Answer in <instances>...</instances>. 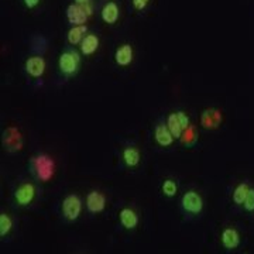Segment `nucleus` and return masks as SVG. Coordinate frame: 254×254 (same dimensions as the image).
<instances>
[{
    "label": "nucleus",
    "instance_id": "22",
    "mask_svg": "<svg viewBox=\"0 0 254 254\" xmlns=\"http://www.w3.org/2000/svg\"><path fill=\"white\" fill-rule=\"evenodd\" d=\"M243 206L249 212L254 210V190H249V193H247L245 202H243Z\"/></svg>",
    "mask_w": 254,
    "mask_h": 254
},
{
    "label": "nucleus",
    "instance_id": "8",
    "mask_svg": "<svg viewBox=\"0 0 254 254\" xmlns=\"http://www.w3.org/2000/svg\"><path fill=\"white\" fill-rule=\"evenodd\" d=\"M26 71L34 78H40L46 71V61L43 57H31L26 61Z\"/></svg>",
    "mask_w": 254,
    "mask_h": 254
},
{
    "label": "nucleus",
    "instance_id": "19",
    "mask_svg": "<svg viewBox=\"0 0 254 254\" xmlns=\"http://www.w3.org/2000/svg\"><path fill=\"white\" fill-rule=\"evenodd\" d=\"M249 185L247 184H240V185H237L236 190L233 192V200H235V203L237 205H243V202H245L246 196H247V193H249Z\"/></svg>",
    "mask_w": 254,
    "mask_h": 254
},
{
    "label": "nucleus",
    "instance_id": "18",
    "mask_svg": "<svg viewBox=\"0 0 254 254\" xmlns=\"http://www.w3.org/2000/svg\"><path fill=\"white\" fill-rule=\"evenodd\" d=\"M86 33V26L82 24V26H75L69 31H68V41L71 44H78V43H82L83 40V34Z\"/></svg>",
    "mask_w": 254,
    "mask_h": 254
},
{
    "label": "nucleus",
    "instance_id": "20",
    "mask_svg": "<svg viewBox=\"0 0 254 254\" xmlns=\"http://www.w3.org/2000/svg\"><path fill=\"white\" fill-rule=\"evenodd\" d=\"M11 226H13V222H11L9 215L1 213L0 215V236H6L11 230Z\"/></svg>",
    "mask_w": 254,
    "mask_h": 254
},
{
    "label": "nucleus",
    "instance_id": "17",
    "mask_svg": "<svg viewBox=\"0 0 254 254\" xmlns=\"http://www.w3.org/2000/svg\"><path fill=\"white\" fill-rule=\"evenodd\" d=\"M220 122V113L216 110H206L202 115V125L205 127H216Z\"/></svg>",
    "mask_w": 254,
    "mask_h": 254
},
{
    "label": "nucleus",
    "instance_id": "9",
    "mask_svg": "<svg viewBox=\"0 0 254 254\" xmlns=\"http://www.w3.org/2000/svg\"><path fill=\"white\" fill-rule=\"evenodd\" d=\"M154 136L155 141L161 147H168V145L173 144L174 136L171 134V131H170V128H168L167 125H158V126L155 127Z\"/></svg>",
    "mask_w": 254,
    "mask_h": 254
},
{
    "label": "nucleus",
    "instance_id": "2",
    "mask_svg": "<svg viewBox=\"0 0 254 254\" xmlns=\"http://www.w3.org/2000/svg\"><path fill=\"white\" fill-rule=\"evenodd\" d=\"M82 200L76 195H68L63 200V213L68 220H76L81 215Z\"/></svg>",
    "mask_w": 254,
    "mask_h": 254
},
{
    "label": "nucleus",
    "instance_id": "11",
    "mask_svg": "<svg viewBox=\"0 0 254 254\" xmlns=\"http://www.w3.org/2000/svg\"><path fill=\"white\" fill-rule=\"evenodd\" d=\"M119 218H120V223L126 229H136V226L138 225V216H137L136 212L131 210V209H122L120 213H119Z\"/></svg>",
    "mask_w": 254,
    "mask_h": 254
},
{
    "label": "nucleus",
    "instance_id": "25",
    "mask_svg": "<svg viewBox=\"0 0 254 254\" xmlns=\"http://www.w3.org/2000/svg\"><path fill=\"white\" fill-rule=\"evenodd\" d=\"M193 140H195V134H193V130H192L190 127H188V128L185 130V140H184V141H185L187 144H190V143H192Z\"/></svg>",
    "mask_w": 254,
    "mask_h": 254
},
{
    "label": "nucleus",
    "instance_id": "12",
    "mask_svg": "<svg viewBox=\"0 0 254 254\" xmlns=\"http://www.w3.org/2000/svg\"><path fill=\"white\" fill-rule=\"evenodd\" d=\"M115 60L120 66H127L133 61V48L128 44H123L122 47H119L116 50V54H115Z\"/></svg>",
    "mask_w": 254,
    "mask_h": 254
},
{
    "label": "nucleus",
    "instance_id": "3",
    "mask_svg": "<svg viewBox=\"0 0 254 254\" xmlns=\"http://www.w3.org/2000/svg\"><path fill=\"white\" fill-rule=\"evenodd\" d=\"M60 69L61 72L65 75H73V73L78 71V66H79V55L76 54L75 51H65L60 57Z\"/></svg>",
    "mask_w": 254,
    "mask_h": 254
},
{
    "label": "nucleus",
    "instance_id": "21",
    "mask_svg": "<svg viewBox=\"0 0 254 254\" xmlns=\"http://www.w3.org/2000/svg\"><path fill=\"white\" fill-rule=\"evenodd\" d=\"M177 184L173 181V180H167V181L163 184V192L164 195H167V196H174L175 193H177Z\"/></svg>",
    "mask_w": 254,
    "mask_h": 254
},
{
    "label": "nucleus",
    "instance_id": "14",
    "mask_svg": "<svg viewBox=\"0 0 254 254\" xmlns=\"http://www.w3.org/2000/svg\"><path fill=\"white\" fill-rule=\"evenodd\" d=\"M99 47V38L95 34H88L83 37L81 43V51L83 55H92Z\"/></svg>",
    "mask_w": 254,
    "mask_h": 254
},
{
    "label": "nucleus",
    "instance_id": "23",
    "mask_svg": "<svg viewBox=\"0 0 254 254\" xmlns=\"http://www.w3.org/2000/svg\"><path fill=\"white\" fill-rule=\"evenodd\" d=\"M177 115H178V119H180V123H181L182 128L187 130L190 127V119H188V116L184 112H177Z\"/></svg>",
    "mask_w": 254,
    "mask_h": 254
},
{
    "label": "nucleus",
    "instance_id": "13",
    "mask_svg": "<svg viewBox=\"0 0 254 254\" xmlns=\"http://www.w3.org/2000/svg\"><path fill=\"white\" fill-rule=\"evenodd\" d=\"M102 18L108 24H115L119 18L118 4L113 1H109L108 4H105V7L102 9Z\"/></svg>",
    "mask_w": 254,
    "mask_h": 254
},
{
    "label": "nucleus",
    "instance_id": "5",
    "mask_svg": "<svg viewBox=\"0 0 254 254\" xmlns=\"http://www.w3.org/2000/svg\"><path fill=\"white\" fill-rule=\"evenodd\" d=\"M88 11L83 9L79 4H69L68 9H66V17L69 20L71 24H75V26H82L86 23L88 20Z\"/></svg>",
    "mask_w": 254,
    "mask_h": 254
},
{
    "label": "nucleus",
    "instance_id": "1",
    "mask_svg": "<svg viewBox=\"0 0 254 254\" xmlns=\"http://www.w3.org/2000/svg\"><path fill=\"white\" fill-rule=\"evenodd\" d=\"M31 165H33V171H34L38 180L46 182L50 178H53V175H54V161L50 157L37 155L31 160Z\"/></svg>",
    "mask_w": 254,
    "mask_h": 254
},
{
    "label": "nucleus",
    "instance_id": "10",
    "mask_svg": "<svg viewBox=\"0 0 254 254\" xmlns=\"http://www.w3.org/2000/svg\"><path fill=\"white\" fill-rule=\"evenodd\" d=\"M239 243H240V236H239L236 229L229 227V229H225L222 232V245L225 246L227 250L236 249Z\"/></svg>",
    "mask_w": 254,
    "mask_h": 254
},
{
    "label": "nucleus",
    "instance_id": "15",
    "mask_svg": "<svg viewBox=\"0 0 254 254\" xmlns=\"http://www.w3.org/2000/svg\"><path fill=\"white\" fill-rule=\"evenodd\" d=\"M167 126L170 128V131H171L174 138H181L184 128H182L181 123H180V119H178L177 113H171L168 116V119H167Z\"/></svg>",
    "mask_w": 254,
    "mask_h": 254
},
{
    "label": "nucleus",
    "instance_id": "16",
    "mask_svg": "<svg viewBox=\"0 0 254 254\" xmlns=\"http://www.w3.org/2000/svg\"><path fill=\"white\" fill-rule=\"evenodd\" d=\"M123 160L127 167H136L140 163V153L134 147H127L123 151Z\"/></svg>",
    "mask_w": 254,
    "mask_h": 254
},
{
    "label": "nucleus",
    "instance_id": "7",
    "mask_svg": "<svg viewBox=\"0 0 254 254\" xmlns=\"http://www.w3.org/2000/svg\"><path fill=\"white\" fill-rule=\"evenodd\" d=\"M34 195H36V188L33 187V184H23L16 190L14 198L20 206H26L34 199Z\"/></svg>",
    "mask_w": 254,
    "mask_h": 254
},
{
    "label": "nucleus",
    "instance_id": "4",
    "mask_svg": "<svg viewBox=\"0 0 254 254\" xmlns=\"http://www.w3.org/2000/svg\"><path fill=\"white\" fill-rule=\"evenodd\" d=\"M182 209L188 213H192V215H198L200 213V210L203 208V202H202V198H200L199 193H196L195 190H190L187 192L184 196H182Z\"/></svg>",
    "mask_w": 254,
    "mask_h": 254
},
{
    "label": "nucleus",
    "instance_id": "26",
    "mask_svg": "<svg viewBox=\"0 0 254 254\" xmlns=\"http://www.w3.org/2000/svg\"><path fill=\"white\" fill-rule=\"evenodd\" d=\"M133 1V6L136 7L137 10H143L148 4L150 0H131Z\"/></svg>",
    "mask_w": 254,
    "mask_h": 254
},
{
    "label": "nucleus",
    "instance_id": "27",
    "mask_svg": "<svg viewBox=\"0 0 254 254\" xmlns=\"http://www.w3.org/2000/svg\"><path fill=\"white\" fill-rule=\"evenodd\" d=\"M24 3H26V6H27V7L33 9V7H36L37 4L40 3V0H24Z\"/></svg>",
    "mask_w": 254,
    "mask_h": 254
},
{
    "label": "nucleus",
    "instance_id": "6",
    "mask_svg": "<svg viewBox=\"0 0 254 254\" xmlns=\"http://www.w3.org/2000/svg\"><path fill=\"white\" fill-rule=\"evenodd\" d=\"M106 206V198L99 190H92L86 196V208L92 213H99Z\"/></svg>",
    "mask_w": 254,
    "mask_h": 254
},
{
    "label": "nucleus",
    "instance_id": "24",
    "mask_svg": "<svg viewBox=\"0 0 254 254\" xmlns=\"http://www.w3.org/2000/svg\"><path fill=\"white\" fill-rule=\"evenodd\" d=\"M76 1V4H79L82 6L83 9L88 11V14L91 16L92 14V6H91V0H75Z\"/></svg>",
    "mask_w": 254,
    "mask_h": 254
}]
</instances>
